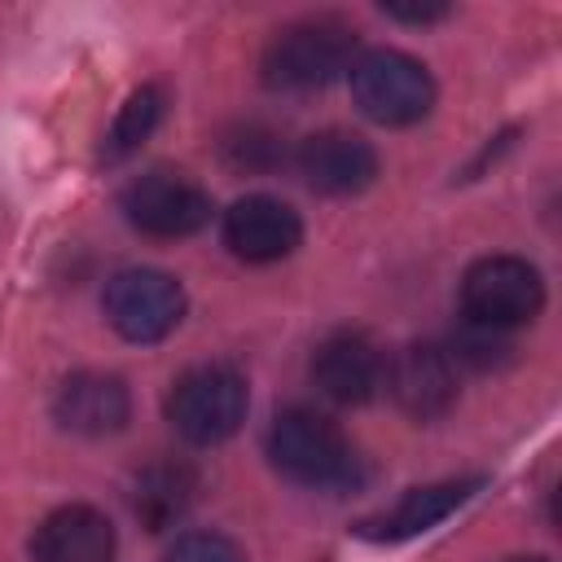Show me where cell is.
Here are the masks:
<instances>
[{
	"label": "cell",
	"instance_id": "17",
	"mask_svg": "<svg viewBox=\"0 0 562 562\" xmlns=\"http://www.w3.org/2000/svg\"><path fill=\"white\" fill-rule=\"evenodd\" d=\"M448 356L452 360H470L474 369H492V364L509 360V338H505V329H483V325H470L465 321V329L457 334V342H452Z\"/></svg>",
	"mask_w": 562,
	"mask_h": 562
},
{
	"label": "cell",
	"instance_id": "19",
	"mask_svg": "<svg viewBox=\"0 0 562 562\" xmlns=\"http://www.w3.org/2000/svg\"><path fill=\"white\" fill-rule=\"evenodd\" d=\"M224 158L237 167V171H263L281 158L277 149V136L263 132V127H241L233 140H224Z\"/></svg>",
	"mask_w": 562,
	"mask_h": 562
},
{
	"label": "cell",
	"instance_id": "9",
	"mask_svg": "<svg viewBox=\"0 0 562 562\" xmlns=\"http://www.w3.org/2000/svg\"><path fill=\"white\" fill-rule=\"evenodd\" d=\"M303 241V220L294 206L268 193H246L224 211V246L246 263H277Z\"/></svg>",
	"mask_w": 562,
	"mask_h": 562
},
{
	"label": "cell",
	"instance_id": "13",
	"mask_svg": "<svg viewBox=\"0 0 562 562\" xmlns=\"http://www.w3.org/2000/svg\"><path fill=\"white\" fill-rule=\"evenodd\" d=\"M114 522L92 505L53 509L31 536V562H114Z\"/></svg>",
	"mask_w": 562,
	"mask_h": 562
},
{
	"label": "cell",
	"instance_id": "11",
	"mask_svg": "<svg viewBox=\"0 0 562 562\" xmlns=\"http://www.w3.org/2000/svg\"><path fill=\"white\" fill-rule=\"evenodd\" d=\"M53 417H57L61 430L83 435V439L119 435L132 417L127 382L119 373H101V369L70 373L53 395Z\"/></svg>",
	"mask_w": 562,
	"mask_h": 562
},
{
	"label": "cell",
	"instance_id": "12",
	"mask_svg": "<svg viewBox=\"0 0 562 562\" xmlns=\"http://www.w3.org/2000/svg\"><path fill=\"white\" fill-rule=\"evenodd\" d=\"M312 382L334 404H364L382 386V356H378V347L364 334L338 329V334H329L316 347V356H312Z\"/></svg>",
	"mask_w": 562,
	"mask_h": 562
},
{
	"label": "cell",
	"instance_id": "8",
	"mask_svg": "<svg viewBox=\"0 0 562 562\" xmlns=\"http://www.w3.org/2000/svg\"><path fill=\"white\" fill-rule=\"evenodd\" d=\"M391 400L413 422H435L457 404V360L448 347L435 342H408L382 364Z\"/></svg>",
	"mask_w": 562,
	"mask_h": 562
},
{
	"label": "cell",
	"instance_id": "7",
	"mask_svg": "<svg viewBox=\"0 0 562 562\" xmlns=\"http://www.w3.org/2000/svg\"><path fill=\"white\" fill-rule=\"evenodd\" d=\"M123 215L145 237H189L211 220V193L184 171L154 167L123 189Z\"/></svg>",
	"mask_w": 562,
	"mask_h": 562
},
{
	"label": "cell",
	"instance_id": "10",
	"mask_svg": "<svg viewBox=\"0 0 562 562\" xmlns=\"http://www.w3.org/2000/svg\"><path fill=\"white\" fill-rule=\"evenodd\" d=\"M299 176L325 198H351L378 180V154L364 136L325 127L299 145Z\"/></svg>",
	"mask_w": 562,
	"mask_h": 562
},
{
	"label": "cell",
	"instance_id": "4",
	"mask_svg": "<svg viewBox=\"0 0 562 562\" xmlns=\"http://www.w3.org/2000/svg\"><path fill=\"white\" fill-rule=\"evenodd\" d=\"M351 101L364 119L382 127H408L430 114L435 79L430 70L400 48H369L351 61Z\"/></svg>",
	"mask_w": 562,
	"mask_h": 562
},
{
	"label": "cell",
	"instance_id": "18",
	"mask_svg": "<svg viewBox=\"0 0 562 562\" xmlns=\"http://www.w3.org/2000/svg\"><path fill=\"white\" fill-rule=\"evenodd\" d=\"M162 562H246V553L220 531H189L162 553Z\"/></svg>",
	"mask_w": 562,
	"mask_h": 562
},
{
	"label": "cell",
	"instance_id": "1",
	"mask_svg": "<svg viewBox=\"0 0 562 562\" xmlns=\"http://www.w3.org/2000/svg\"><path fill=\"white\" fill-rule=\"evenodd\" d=\"M268 457L290 483L316 487V492H347L364 474L351 439L325 413L303 408V404H294V408L272 417Z\"/></svg>",
	"mask_w": 562,
	"mask_h": 562
},
{
	"label": "cell",
	"instance_id": "6",
	"mask_svg": "<svg viewBox=\"0 0 562 562\" xmlns=\"http://www.w3.org/2000/svg\"><path fill=\"white\" fill-rule=\"evenodd\" d=\"M101 312L127 342H158L184 316V290L162 268H123L101 290Z\"/></svg>",
	"mask_w": 562,
	"mask_h": 562
},
{
	"label": "cell",
	"instance_id": "14",
	"mask_svg": "<svg viewBox=\"0 0 562 562\" xmlns=\"http://www.w3.org/2000/svg\"><path fill=\"white\" fill-rule=\"evenodd\" d=\"M479 487H483V479H443V483L413 487V492H404L391 509L364 518L356 531H360L364 540H413V536L430 531L435 522H443L452 509H461Z\"/></svg>",
	"mask_w": 562,
	"mask_h": 562
},
{
	"label": "cell",
	"instance_id": "21",
	"mask_svg": "<svg viewBox=\"0 0 562 562\" xmlns=\"http://www.w3.org/2000/svg\"><path fill=\"white\" fill-rule=\"evenodd\" d=\"M505 562H549V558H536V553H527V558H505Z\"/></svg>",
	"mask_w": 562,
	"mask_h": 562
},
{
	"label": "cell",
	"instance_id": "20",
	"mask_svg": "<svg viewBox=\"0 0 562 562\" xmlns=\"http://www.w3.org/2000/svg\"><path fill=\"white\" fill-rule=\"evenodd\" d=\"M382 13L386 18H395V22H413V26H426V22H439V18H448V4H400V0H391V4H382Z\"/></svg>",
	"mask_w": 562,
	"mask_h": 562
},
{
	"label": "cell",
	"instance_id": "3",
	"mask_svg": "<svg viewBox=\"0 0 562 562\" xmlns=\"http://www.w3.org/2000/svg\"><path fill=\"white\" fill-rule=\"evenodd\" d=\"M250 391L233 364H193L167 391V422L184 443L215 448L233 439L246 422Z\"/></svg>",
	"mask_w": 562,
	"mask_h": 562
},
{
	"label": "cell",
	"instance_id": "15",
	"mask_svg": "<svg viewBox=\"0 0 562 562\" xmlns=\"http://www.w3.org/2000/svg\"><path fill=\"white\" fill-rule=\"evenodd\" d=\"M193 492H198V474L184 461H158L136 479L132 509L149 531H162L184 518V509L193 505Z\"/></svg>",
	"mask_w": 562,
	"mask_h": 562
},
{
	"label": "cell",
	"instance_id": "5",
	"mask_svg": "<svg viewBox=\"0 0 562 562\" xmlns=\"http://www.w3.org/2000/svg\"><path fill=\"white\" fill-rule=\"evenodd\" d=\"M544 307V281L536 263L518 255H487L474 259L461 277V312L470 325L483 329H514Z\"/></svg>",
	"mask_w": 562,
	"mask_h": 562
},
{
	"label": "cell",
	"instance_id": "2",
	"mask_svg": "<svg viewBox=\"0 0 562 562\" xmlns=\"http://www.w3.org/2000/svg\"><path fill=\"white\" fill-rule=\"evenodd\" d=\"M351 53H356V31L342 18L321 13L281 26L263 48L259 70L272 92H312L338 79L342 70H351Z\"/></svg>",
	"mask_w": 562,
	"mask_h": 562
},
{
	"label": "cell",
	"instance_id": "16",
	"mask_svg": "<svg viewBox=\"0 0 562 562\" xmlns=\"http://www.w3.org/2000/svg\"><path fill=\"white\" fill-rule=\"evenodd\" d=\"M158 119H162V92H158L154 83L136 88V92L119 105V114H114V123H110V132H105V140H101V158H105V162L127 158V154L158 127Z\"/></svg>",
	"mask_w": 562,
	"mask_h": 562
}]
</instances>
